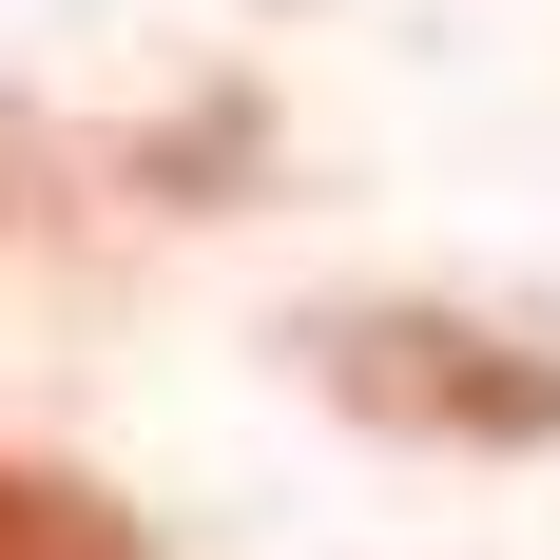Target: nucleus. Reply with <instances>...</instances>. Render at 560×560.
<instances>
[{
	"instance_id": "obj_1",
	"label": "nucleus",
	"mask_w": 560,
	"mask_h": 560,
	"mask_svg": "<svg viewBox=\"0 0 560 560\" xmlns=\"http://www.w3.org/2000/svg\"><path fill=\"white\" fill-rule=\"evenodd\" d=\"M310 387L406 425V445H560V348H503L464 310H329L310 329Z\"/></svg>"
},
{
	"instance_id": "obj_2",
	"label": "nucleus",
	"mask_w": 560,
	"mask_h": 560,
	"mask_svg": "<svg viewBox=\"0 0 560 560\" xmlns=\"http://www.w3.org/2000/svg\"><path fill=\"white\" fill-rule=\"evenodd\" d=\"M0 560H155V541H136L78 464H20V445H0Z\"/></svg>"
}]
</instances>
